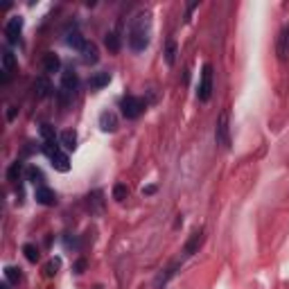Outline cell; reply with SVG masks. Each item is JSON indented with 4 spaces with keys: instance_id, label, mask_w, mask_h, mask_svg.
<instances>
[{
    "instance_id": "cell-1",
    "label": "cell",
    "mask_w": 289,
    "mask_h": 289,
    "mask_svg": "<svg viewBox=\"0 0 289 289\" xmlns=\"http://www.w3.org/2000/svg\"><path fill=\"white\" fill-rule=\"evenodd\" d=\"M149 41H152V14L138 12L127 30V43L134 52H145L149 48Z\"/></svg>"
},
{
    "instance_id": "cell-2",
    "label": "cell",
    "mask_w": 289,
    "mask_h": 289,
    "mask_svg": "<svg viewBox=\"0 0 289 289\" xmlns=\"http://www.w3.org/2000/svg\"><path fill=\"white\" fill-rule=\"evenodd\" d=\"M120 109H122V116L127 120H135V117H140L147 109V102L142 97H135V95H124L120 99Z\"/></svg>"
},
{
    "instance_id": "cell-3",
    "label": "cell",
    "mask_w": 289,
    "mask_h": 289,
    "mask_svg": "<svg viewBox=\"0 0 289 289\" xmlns=\"http://www.w3.org/2000/svg\"><path fill=\"white\" fill-rule=\"evenodd\" d=\"M212 97V66L203 63L201 68V77H199V86H197V99L199 102H208Z\"/></svg>"
},
{
    "instance_id": "cell-4",
    "label": "cell",
    "mask_w": 289,
    "mask_h": 289,
    "mask_svg": "<svg viewBox=\"0 0 289 289\" xmlns=\"http://www.w3.org/2000/svg\"><path fill=\"white\" fill-rule=\"evenodd\" d=\"M215 140L219 147H231V122H228V111H222L215 124Z\"/></svg>"
},
{
    "instance_id": "cell-5",
    "label": "cell",
    "mask_w": 289,
    "mask_h": 289,
    "mask_svg": "<svg viewBox=\"0 0 289 289\" xmlns=\"http://www.w3.org/2000/svg\"><path fill=\"white\" fill-rule=\"evenodd\" d=\"M20 32H23V16H12L5 25V37L9 43H19Z\"/></svg>"
},
{
    "instance_id": "cell-6",
    "label": "cell",
    "mask_w": 289,
    "mask_h": 289,
    "mask_svg": "<svg viewBox=\"0 0 289 289\" xmlns=\"http://www.w3.org/2000/svg\"><path fill=\"white\" fill-rule=\"evenodd\" d=\"M77 88H79V77H77V73H75V70L61 73V91L73 97L75 93H77Z\"/></svg>"
},
{
    "instance_id": "cell-7",
    "label": "cell",
    "mask_w": 289,
    "mask_h": 289,
    "mask_svg": "<svg viewBox=\"0 0 289 289\" xmlns=\"http://www.w3.org/2000/svg\"><path fill=\"white\" fill-rule=\"evenodd\" d=\"M34 199L41 206H57V192L52 188H48V185H39L34 190Z\"/></svg>"
},
{
    "instance_id": "cell-8",
    "label": "cell",
    "mask_w": 289,
    "mask_h": 289,
    "mask_svg": "<svg viewBox=\"0 0 289 289\" xmlns=\"http://www.w3.org/2000/svg\"><path fill=\"white\" fill-rule=\"evenodd\" d=\"M66 45L73 50H79V52H84V48L88 45V41L84 39V34H81L77 27H73V30L66 32Z\"/></svg>"
},
{
    "instance_id": "cell-9",
    "label": "cell",
    "mask_w": 289,
    "mask_h": 289,
    "mask_svg": "<svg viewBox=\"0 0 289 289\" xmlns=\"http://www.w3.org/2000/svg\"><path fill=\"white\" fill-rule=\"evenodd\" d=\"M203 228H197V231H192V235H190V240L185 242V246H183V253L190 258V255H194V253H199V246L203 244Z\"/></svg>"
},
{
    "instance_id": "cell-10",
    "label": "cell",
    "mask_w": 289,
    "mask_h": 289,
    "mask_svg": "<svg viewBox=\"0 0 289 289\" xmlns=\"http://www.w3.org/2000/svg\"><path fill=\"white\" fill-rule=\"evenodd\" d=\"M50 165L55 167L57 172H68V170H70V158H68V152L57 149L55 154L50 156Z\"/></svg>"
},
{
    "instance_id": "cell-11",
    "label": "cell",
    "mask_w": 289,
    "mask_h": 289,
    "mask_svg": "<svg viewBox=\"0 0 289 289\" xmlns=\"http://www.w3.org/2000/svg\"><path fill=\"white\" fill-rule=\"evenodd\" d=\"M99 129L104 134H113L117 131V116L113 111H102L99 113Z\"/></svg>"
},
{
    "instance_id": "cell-12",
    "label": "cell",
    "mask_w": 289,
    "mask_h": 289,
    "mask_svg": "<svg viewBox=\"0 0 289 289\" xmlns=\"http://www.w3.org/2000/svg\"><path fill=\"white\" fill-rule=\"evenodd\" d=\"M109 81H111V73H93L88 77V88L91 91H102L104 86H109Z\"/></svg>"
},
{
    "instance_id": "cell-13",
    "label": "cell",
    "mask_w": 289,
    "mask_h": 289,
    "mask_svg": "<svg viewBox=\"0 0 289 289\" xmlns=\"http://www.w3.org/2000/svg\"><path fill=\"white\" fill-rule=\"evenodd\" d=\"M0 61H2V75H5V81H7L9 79V75L16 70V57H14L12 50H2Z\"/></svg>"
},
{
    "instance_id": "cell-14",
    "label": "cell",
    "mask_w": 289,
    "mask_h": 289,
    "mask_svg": "<svg viewBox=\"0 0 289 289\" xmlns=\"http://www.w3.org/2000/svg\"><path fill=\"white\" fill-rule=\"evenodd\" d=\"M43 70L48 75L59 73V70H61V59H59V55H55V52H45L43 55Z\"/></svg>"
},
{
    "instance_id": "cell-15",
    "label": "cell",
    "mask_w": 289,
    "mask_h": 289,
    "mask_svg": "<svg viewBox=\"0 0 289 289\" xmlns=\"http://www.w3.org/2000/svg\"><path fill=\"white\" fill-rule=\"evenodd\" d=\"M59 142H61L63 152H75V149H77V131L66 129L61 135H59Z\"/></svg>"
},
{
    "instance_id": "cell-16",
    "label": "cell",
    "mask_w": 289,
    "mask_h": 289,
    "mask_svg": "<svg viewBox=\"0 0 289 289\" xmlns=\"http://www.w3.org/2000/svg\"><path fill=\"white\" fill-rule=\"evenodd\" d=\"M50 93H52V84H50L48 77H37L34 79V95L39 99H43V97H48Z\"/></svg>"
},
{
    "instance_id": "cell-17",
    "label": "cell",
    "mask_w": 289,
    "mask_h": 289,
    "mask_svg": "<svg viewBox=\"0 0 289 289\" xmlns=\"http://www.w3.org/2000/svg\"><path fill=\"white\" fill-rule=\"evenodd\" d=\"M176 269H178V265H172V267H167V269L160 271L158 276H156V280H154V287H156V289L165 287V285L170 283V280H172L174 276H176Z\"/></svg>"
},
{
    "instance_id": "cell-18",
    "label": "cell",
    "mask_w": 289,
    "mask_h": 289,
    "mask_svg": "<svg viewBox=\"0 0 289 289\" xmlns=\"http://www.w3.org/2000/svg\"><path fill=\"white\" fill-rule=\"evenodd\" d=\"M25 176H27V181H30V183L37 185V188H39V185H45V183H43L45 176H43V172H41L37 165H30V167H27V170H25Z\"/></svg>"
},
{
    "instance_id": "cell-19",
    "label": "cell",
    "mask_w": 289,
    "mask_h": 289,
    "mask_svg": "<svg viewBox=\"0 0 289 289\" xmlns=\"http://www.w3.org/2000/svg\"><path fill=\"white\" fill-rule=\"evenodd\" d=\"M81 59H84V63H88V66H93V63L99 61V52H97V45L95 43H88L86 48H84V52H81Z\"/></svg>"
},
{
    "instance_id": "cell-20",
    "label": "cell",
    "mask_w": 289,
    "mask_h": 289,
    "mask_svg": "<svg viewBox=\"0 0 289 289\" xmlns=\"http://www.w3.org/2000/svg\"><path fill=\"white\" fill-rule=\"evenodd\" d=\"M59 269H61V258H50L48 262L43 265V276L45 278H52L59 273Z\"/></svg>"
},
{
    "instance_id": "cell-21",
    "label": "cell",
    "mask_w": 289,
    "mask_h": 289,
    "mask_svg": "<svg viewBox=\"0 0 289 289\" xmlns=\"http://www.w3.org/2000/svg\"><path fill=\"white\" fill-rule=\"evenodd\" d=\"M5 280L9 285H19L23 280V271L19 267H5Z\"/></svg>"
},
{
    "instance_id": "cell-22",
    "label": "cell",
    "mask_w": 289,
    "mask_h": 289,
    "mask_svg": "<svg viewBox=\"0 0 289 289\" xmlns=\"http://www.w3.org/2000/svg\"><path fill=\"white\" fill-rule=\"evenodd\" d=\"M104 45L109 50H111V52H120V34H117V32H109V34H106L104 37Z\"/></svg>"
},
{
    "instance_id": "cell-23",
    "label": "cell",
    "mask_w": 289,
    "mask_h": 289,
    "mask_svg": "<svg viewBox=\"0 0 289 289\" xmlns=\"http://www.w3.org/2000/svg\"><path fill=\"white\" fill-rule=\"evenodd\" d=\"M20 174H23V163H20V160H16V163H12V167L7 170V181L16 183V181L20 178Z\"/></svg>"
},
{
    "instance_id": "cell-24",
    "label": "cell",
    "mask_w": 289,
    "mask_h": 289,
    "mask_svg": "<svg viewBox=\"0 0 289 289\" xmlns=\"http://www.w3.org/2000/svg\"><path fill=\"white\" fill-rule=\"evenodd\" d=\"M165 63L167 66L176 63V43L174 41H167V45H165Z\"/></svg>"
},
{
    "instance_id": "cell-25",
    "label": "cell",
    "mask_w": 289,
    "mask_h": 289,
    "mask_svg": "<svg viewBox=\"0 0 289 289\" xmlns=\"http://www.w3.org/2000/svg\"><path fill=\"white\" fill-rule=\"evenodd\" d=\"M23 253H25V258L30 260L32 265H37L39 258H41V253H39V249H37L34 244H25V246H23Z\"/></svg>"
},
{
    "instance_id": "cell-26",
    "label": "cell",
    "mask_w": 289,
    "mask_h": 289,
    "mask_svg": "<svg viewBox=\"0 0 289 289\" xmlns=\"http://www.w3.org/2000/svg\"><path fill=\"white\" fill-rule=\"evenodd\" d=\"M127 197H129V188H127V185L124 183L113 185V199H116V201H124Z\"/></svg>"
},
{
    "instance_id": "cell-27",
    "label": "cell",
    "mask_w": 289,
    "mask_h": 289,
    "mask_svg": "<svg viewBox=\"0 0 289 289\" xmlns=\"http://www.w3.org/2000/svg\"><path fill=\"white\" fill-rule=\"evenodd\" d=\"M278 52H280V59H285L289 55V32L287 30H283V34H280V48H278Z\"/></svg>"
},
{
    "instance_id": "cell-28",
    "label": "cell",
    "mask_w": 289,
    "mask_h": 289,
    "mask_svg": "<svg viewBox=\"0 0 289 289\" xmlns=\"http://www.w3.org/2000/svg\"><path fill=\"white\" fill-rule=\"evenodd\" d=\"M84 269H86V260L79 258L77 262H75V273H84Z\"/></svg>"
},
{
    "instance_id": "cell-29",
    "label": "cell",
    "mask_w": 289,
    "mask_h": 289,
    "mask_svg": "<svg viewBox=\"0 0 289 289\" xmlns=\"http://www.w3.org/2000/svg\"><path fill=\"white\" fill-rule=\"evenodd\" d=\"M154 192H156V185H147V188H142V194H145V197L154 194Z\"/></svg>"
},
{
    "instance_id": "cell-30",
    "label": "cell",
    "mask_w": 289,
    "mask_h": 289,
    "mask_svg": "<svg viewBox=\"0 0 289 289\" xmlns=\"http://www.w3.org/2000/svg\"><path fill=\"white\" fill-rule=\"evenodd\" d=\"M14 116H16V106H9V113H7V117H9V120H14Z\"/></svg>"
},
{
    "instance_id": "cell-31",
    "label": "cell",
    "mask_w": 289,
    "mask_h": 289,
    "mask_svg": "<svg viewBox=\"0 0 289 289\" xmlns=\"http://www.w3.org/2000/svg\"><path fill=\"white\" fill-rule=\"evenodd\" d=\"M0 289H9V283H2V287Z\"/></svg>"
},
{
    "instance_id": "cell-32",
    "label": "cell",
    "mask_w": 289,
    "mask_h": 289,
    "mask_svg": "<svg viewBox=\"0 0 289 289\" xmlns=\"http://www.w3.org/2000/svg\"><path fill=\"white\" fill-rule=\"evenodd\" d=\"M93 289H102V287H93Z\"/></svg>"
}]
</instances>
